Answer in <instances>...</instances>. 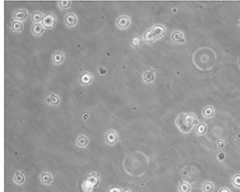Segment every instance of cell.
Instances as JSON below:
<instances>
[{
	"instance_id": "1",
	"label": "cell",
	"mask_w": 240,
	"mask_h": 192,
	"mask_svg": "<svg viewBox=\"0 0 240 192\" xmlns=\"http://www.w3.org/2000/svg\"><path fill=\"white\" fill-rule=\"evenodd\" d=\"M217 58V55L213 49L209 47H202L193 53L192 61L198 70L208 71L214 67Z\"/></svg>"
},
{
	"instance_id": "2",
	"label": "cell",
	"mask_w": 240,
	"mask_h": 192,
	"mask_svg": "<svg viewBox=\"0 0 240 192\" xmlns=\"http://www.w3.org/2000/svg\"><path fill=\"white\" fill-rule=\"evenodd\" d=\"M196 121V116L193 113H182L177 116L175 124L181 132L187 133L191 131Z\"/></svg>"
},
{
	"instance_id": "3",
	"label": "cell",
	"mask_w": 240,
	"mask_h": 192,
	"mask_svg": "<svg viewBox=\"0 0 240 192\" xmlns=\"http://www.w3.org/2000/svg\"><path fill=\"white\" fill-rule=\"evenodd\" d=\"M165 33L164 27L161 25H156L145 33L144 38L147 43H153L162 38Z\"/></svg>"
},
{
	"instance_id": "4",
	"label": "cell",
	"mask_w": 240,
	"mask_h": 192,
	"mask_svg": "<svg viewBox=\"0 0 240 192\" xmlns=\"http://www.w3.org/2000/svg\"><path fill=\"white\" fill-rule=\"evenodd\" d=\"M56 24V18L52 14H47L44 15L41 21V24L46 29H51L55 27Z\"/></svg>"
},
{
	"instance_id": "5",
	"label": "cell",
	"mask_w": 240,
	"mask_h": 192,
	"mask_svg": "<svg viewBox=\"0 0 240 192\" xmlns=\"http://www.w3.org/2000/svg\"><path fill=\"white\" fill-rule=\"evenodd\" d=\"M28 15L27 10L26 9H19L14 13L12 18L15 21L22 22L27 19Z\"/></svg>"
},
{
	"instance_id": "6",
	"label": "cell",
	"mask_w": 240,
	"mask_h": 192,
	"mask_svg": "<svg viewBox=\"0 0 240 192\" xmlns=\"http://www.w3.org/2000/svg\"><path fill=\"white\" fill-rule=\"evenodd\" d=\"M107 142L110 145H114L118 141L119 136L118 133L113 130L108 132L105 136Z\"/></svg>"
},
{
	"instance_id": "7",
	"label": "cell",
	"mask_w": 240,
	"mask_h": 192,
	"mask_svg": "<svg viewBox=\"0 0 240 192\" xmlns=\"http://www.w3.org/2000/svg\"><path fill=\"white\" fill-rule=\"evenodd\" d=\"M130 24V19L126 15H122L120 16L116 21L117 26L120 29H125L129 26Z\"/></svg>"
},
{
	"instance_id": "8",
	"label": "cell",
	"mask_w": 240,
	"mask_h": 192,
	"mask_svg": "<svg viewBox=\"0 0 240 192\" xmlns=\"http://www.w3.org/2000/svg\"><path fill=\"white\" fill-rule=\"evenodd\" d=\"M77 18L74 14L69 13L65 17V22L66 25L69 27H73L77 24Z\"/></svg>"
},
{
	"instance_id": "9",
	"label": "cell",
	"mask_w": 240,
	"mask_h": 192,
	"mask_svg": "<svg viewBox=\"0 0 240 192\" xmlns=\"http://www.w3.org/2000/svg\"><path fill=\"white\" fill-rule=\"evenodd\" d=\"M44 31V28L42 24L40 23L35 24L33 25L31 27V32L34 36H41Z\"/></svg>"
},
{
	"instance_id": "10",
	"label": "cell",
	"mask_w": 240,
	"mask_h": 192,
	"mask_svg": "<svg viewBox=\"0 0 240 192\" xmlns=\"http://www.w3.org/2000/svg\"><path fill=\"white\" fill-rule=\"evenodd\" d=\"M64 60V55L63 52L57 51L53 54L52 57V63L55 64H61Z\"/></svg>"
},
{
	"instance_id": "11",
	"label": "cell",
	"mask_w": 240,
	"mask_h": 192,
	"mask_svg": "<svg viewBox=\"0 0 240 192\" xmlns=\"http://www.w3.org/2000/svg\"><path fill=\"white\" fill-rule=\"evenodd\" d=\"M172 39L174 42L178 43H181L184 42V36L181 32H174L172 36Z\"/></svg>"
},
{
	"instance_id": "12",
	"label": "cell",
	"mask_w": 240,
	"mask_h": 192,
	"mask_svg": "<svg viewBox=\"0 0 240 192\" xmlns=\"http://www.w3.org/2000/svg\"><path fill=\"white\" fill-rule=\"evenodd\" d=\"M92 80V76L90 73H83L81 76L80 81L82 84L84 85H88L91 83Z\"/></svg>"
},
{
	"instance_id": "13",
	"label": "cell",
	"mask_w": 240,
	"mask_h": 192,
	"mask_svg": "<svg viewBox=\"0 0 240 192\" xmlns=\"http://www.w3.org/2000/svg\"><path fill=\"white\" fill-rule=\"evenodd\" d=\"M44 15L39 11H35L31 16L32 21L35 24H38L41 22Z\"/></svg>"
},
{
	"instance_id": "14",
	"label": "cell",
	"mask_w": 240,
	"mask_h": 192,
	"mask_svg": "<svg viewBox=\"0 0 240 192\" xmlns=\"http://www.w3.org/2000/svg\"><path fill=\"white\" fill-rule=\"evenodd\" d=\"M178 191L179 192H191V186L188 182H182L179 185Z\"/></svg>"
},
{
	"instance_id": "15",
	"label": "cell",
	"mask_w": 240,
	"mask_h": 192,
	"mask_svg": "<svg viewBox=\"0 0 240 192\" xmlns=\"http://www.w3.org/2000/svg\"><path fill=\"white\" fill-rule=\"evenodd\" d=\"M12 31L15 32H20L23 28V25L22 22L18 21H14L11 26Z\"/></svg>"
},
{
	"instance_id": "16",
	"label": "cell",
	"mask_w": 240,
	"mask_h": 192,
	"mask_svg": "<svg viewBox=\"0 0 240 192\" xmlns=\"http://www.w3.org/2000/svg\"><path fill=\"white\" fill-rule=\"evenodd\" d=\"M154 73L152 71H147L144 74L143 79L146 82H151L154 80Z\"/></svg>"
},
{
	"instance_id": "17",
	"label": "cell",
	"mask_w": 240,
	"mask_h": 192,
	"mask_svg": "<svg viewBox=\"0 0 240 192\" xmlns=\"http://www.w3.org/2000/svg\"><path fill=\"white\" fill-rule=\"evenodd\" d=\"M214 189V185L209 182L205 183L202 188L204 192H213Z\"/></svg>"
},
{
	"instance_id": "18",
	"label": "cell",
	"mask_w": 240,
	"mask_h": 192,
	"mask_svg": "<svg viewBox=\"0 0 240 192\" xmlns=\"http://www.w3.org/2000/svg\"><path fill=\"white\" fill-rule=\"evenodd\" d=\"M58 6L62 9H67L71 5V1H59L58 2Z\"/></svg>"
},
{
	"instance_id": "19",
	"label": "cell",
	"mask_w": 240,
	"mask_h": 192,
	"mask_svg": "<svg viewBox=\"0 0 240 192\" xmlns=\"http://www.w3.org/2000/svg\"><path fill=\"white\" fill-rule=\"evenodd\" d=\"M214 113L213 108L210 107L205 108L203 111V114L206 117H211Z\"/></svg>"
},
{
	"instance_id": "20",
	"label": "cell",
	"mask_w": 240,
	"mask_h": 192,
	"mask_svg": "<svg viewBox=\"0 0 240 192\" xmlns=\"http://www.w3.org/2000/svg\"><path fill=\"white\" fill-rule=\"evenodd\" d=\"M232 182L235 187L240 188V175L235 176L233 179Z\"/></svg>"
},
{
	"instance_id": "21",
	"label": "cell",
	"mask_w": 240,
	"mask_h": 192,
	"mask_svg": "<svg viewBox=\"0 0 240 192\" xmlns=\"http://www.w3.org/2000/svg\"><path fill=\"white\" fill-rule=\"evenodd\" d=\"M49 101L53 105H56L59 102V98L57 96L53 94L49 98Z\"/></svg>"
},
{
	"instance_id": "22",
	"label": "cell",
	"mask_w": 240,
	"mask_h": 192,
	"mask_svg": "<svg viewBox=\"0 0 240 192\" xmlns=\"http://www.w3.org/2000/svg\"><path fill=\"white\" fill-rule=\"evenodd\" d=\"M205 130V126L204 124H200L197 126V132L198 133L201 135L204 133Z\"/></svg>"
},
{
	"instance_id": "23",
	"label": "cell",
	"mask_w": 240,
	"mask_h": 192,
	"mask_svg": "<svg viewBox=\"0 0 240 192\" xmlns=\"http://www.w3.org/2000/svg\"><path fill=\"white\" fill-rule=\"evenodd\" d=\"M140 43V39L137 38H135L132 40V44L135 46H137Z\"/></svg>"
},
{
	"instance_id": "24",
	"label": "cell",
	"mask_w": 240,
	"mask_h": 192,
	"mask_svg": "<svg viewBox=\"0 0 240 192\" xmlns=\"http://www.w3.org/2000/svg\"><path fill=\"white\" fill-rule=\"evenodd\" d=\"M122 190L118 187H113L109 190V192H121Z\"/></svg>"
},
{
	"instance_id": "25",
	"label": "cell",
	"mask_w": 240,
	"mask_h": 192,
	"mask_svg": "<svg viewBox=\"0 0 240 192\" xmlns=\"http://www.w3.org/2000/svg\"><path fill=\"white\" fill-rule=\"evenodd\" d=\"M218 192H230L229 189H227V188H222V189H220V191Z\"/></svg>"
},
{
	"instance_id": "26",
	"label": "cell",
	"mask_w": 240,
	"mask_h": 192,
	"mask_svg": "<svg viewBox=\"0 0 240 192\" xmlns=\"http://www.w3.org/2000/svg\"><path fill=\"white\" fill-rule=\"evenodd\" d=\"M132 192V191L131 190H130V189H126V190H122V192Z\"/></svg>"
}]
</instances>
